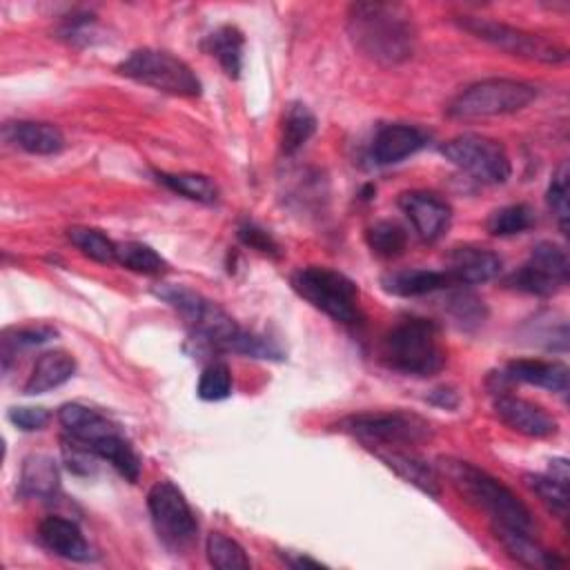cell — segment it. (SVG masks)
Instances as JSON below:
<instances>
[{
    "instance_id": "1",
    "label": "cell",
    "mask_w": 570,
    "mask_h": 570,
    "mask_svg": "<svg viewBox=\"0 0 570 570\" xmlns=\"http://www.w3.org/2000/svg\"><path fill=\"white\" fill-rule=\"evenodd\" d=\"M169 307H174L191 336L216 352H234L252 358H283L278 345L269 338L243 330L218 303L185 287V285H160L154 289Z\"/></svg>"
},
{
    "instance_id": "2",
    "label": "cell",
    "mask_w": 570,
    "mask_h": 570,
    "mask_svg": "<svg viewBox=\"0 0 570 570\" xmlns=\"http://www.w3.org/2000/svg\"><path fill=\"white\" fill-rule=\"evenodd\" d=\"M347 33L358 53L385 67L405 62L416 47L412 13L396 2L350 4Z\"/></svg>"
},
{
    "instance_id": "3",
    "label": "cell",
    "mask_w": 570,
    "mask_h": 570,
    "mask_svg": "<svg viewBox=\"0 0 570 570\" xmlns=\"http://www.w3.org/2000/svg\"><path fill=\"white\" fill-rule=\"evenodd\" d=\"M441 470L450 479V483L476 508L488 512L492 523L519 528V530H534V517L530 508L499 479L488 474L485 470L476 468L470 461L461 459H441Z\"/></svg>"
},
{
    "instance_id": "4",
    "label": "cell",
    "mask_w": 570,
    "mask_h": 570,
    "mask_svg": "<svg viewBox=\"0 0 570 570\" xmlns=\"http://www.w3.org/2000/svg\"><path fill=\"white\" fill-rule=\"evenodd\" d=\"M385 367L407 376H432L445 365V350L436 323L410 316L392 325L379 347Z\"/></svg>"
},
{
    "instance_id": "5",
    "label": "cell",
    "mask_w": 570,
    "mask_h": 570,
    "mask_svg": "<svg viewBox=\"0 0 570 570\" xmlns=\"http://www.w3.org/2000/svg\"><path fill=\"white\" fill-rule=\"evenodd\" d=\"M292 287L301 298L336 323L356 325L363 321L356 283L336 269L318 265L301 267L292 274Z\"/></svg>"
},
{
    "instance_id": "6",
    "label": "cell",
    "mask_w": 570,
    "mask_h": 570,
    "mask_svg": "<svg viewBox=\"0 0 570 570\" xmlns=\"http://www.w3.org/2000/svg\"><path fill=\"white\" fill-rule=\"evenodd\" d=\"M537 98V87L512 78H485L459 91L450 105L448 116L459 120L505 116L525 109Z\"/></svg>"
},
{
    "instance_id": "7",
    "label": "cell",
    "mask_w": 570,
    "mask_h": 570,
    "mask_svg": "<svg viewBox=\"0 0 570 570\" xmlns=\"http://www.w3.org/2000/svg\"><path fill=\"white\" fill-rule=\"evenodd\" d=\"M118 73L140 82L145 87H151L163 94L194 98L200 96V80L191 71V67L180 60L178 56L163 51V49H136L131 51L120 65Z\"/></svg>"
},
{
    "instance_id": "8",
    "label": "cell",
    "mask_w": 570,
    "mask_h": 570,
    "mask_svg": "<svg viewBox=\"0 0 570 570\" xmlns=\"http://www.w3.org/2000/svg\"><path fill=\"white\" fill-rule=\"evenodd\" d=\"M459 27L470 31L479 40H483L510 56H517V58L546 62V65H559V62H566V58H568V49L557 45L554 40H550L541 33H532V31L499 22V20L463 16L459 20Z\"/></svg>"
},
{
    "instance_id": "9",
    "label": "cell",
    "mask_w": 570,
    "mask_h": 570,
    "mask_svg": "<svg viewBox=\"0 0 570 570\" xmlns=\"http://www.w3.org/2000/svg\"><path fill=\"white\" fill-rule=\"evenodd\" d=\"M338 430L361 439L367 445H412L428 441L432 428L425 419L403 410L390 412H361L343 419Z\"/></svg>"
},
{
    "instance_id": "10",
    "label": "cell",
    "mask_w": 570,
    "mask_h": 570,
    "mask_svg": "<svg viewBox=\"0 0 570 570\" xmlns=\"http://www.w3.org/2000/svg\"><path fill=\"white\" fill-rule=\"evenodd\" d=\"M439 151L454 167L488 185H501L512 174L505 147L499 140L481 134H459L445 140Z\"/></svg>"
},
{
    "instance_id": "11",
    "label": "cell",
    "mask_w": 570,
    "mask_h": 570,
    "mask_svg": "<svg viewBox=\"0 0 570 570\" xmlns=\"http://www.w3.org/2000/svg\"><path fill=\"white\" fill-rule=\"evenodd\" d=\"M147 508L158 539L171 548H187L198 532L196 517L185 494L171 481H156L147 494Z\"/></svg>"
},
{
    "instance_id": "12",
    "label": "cell",
    "mask_w": 570,
    "mask_h": 570,
    "mask_svg": "<svg viewBox=\"0 0 570 570\" xmlns=\"http://www.w3.org/2000/svg\"><path fill=\"white\" fill-rule=\"evenodd\" d=\"M568 276L570 261L566 249L550 240H543L530 249L528 261L508 276L505 285L534 296H552L561 287H566Z\"/></svg>"
},
{
    "instance_id": "13",
    "label": "cell",
    "mask_w": 570,
    "mask_h": 570,
    "mask_svg": "<svg viewBox=\"0 0 570 570\" xmlns=\"http://www.w3.org/2000/svg\"><path fill=\"white\" fill-rule=\"evenodd\" d=\"M399 207L412 223L414 232L428 243L439 240L452 220L450 203L434 191H403L399 196Z\"/></svg>"
},
{
    "instance_id": "14",
    "label": "cell",
    "mask_w": 570,
    "mask_h": 570,
    "mask_svg": "<svg viewBox=\"0 0 570 570\" xmlns=\"http://www.w3.org/2000/svg\"><path fill=\"white\" fill-rule=\"evenodd\" d=\"M494 412L510 430L523 436L546 439V436H554L559 430L557 419L550 412H546L541 405L505 392H501L494 399Z\"/></svg>"
},
{
    "instance_id": "15",
    "label": "cell",
    "mask_w": 570,
    "mask_h": 570,
    "mask_svg": "<svg viewBox=\"0 0 570 570\" xmlns=\"http://www.w3.org/2000/svg\"><path fill=\"white\" fill-rule=\"evenodd\" d=\"M428 145V134L421 127L405 122L381 125L370 145V158L374 165H394L416 154Z\"/></svg>"
},
{
    "instance_id": "16",
    "label": "cell",
    "mask_w": 570,
    "mask_h": 570,
    "mask_svg": "<svg viewBox=\"0 0 570 570\" xmlns=\"http://www.w3.org/2000/svg\"><path fill=\"white\" fill-rule=\"evenodd\" d=\"M501 256L476 245H461L448 254V274L454 285H476L492 281L501 272Z\"/></svg>"
},
{
    "instance_id": "17",
    "label": "cell",
    "mask_w": 570,
    "mask_h": 570,
    "mask_svg": "<svg viewBox=\"0 0 570 570\" xmlns=\"http://www.w3.org/2000/svg\"><path fill=\"white\" fill-rule=\"evenodd\" d=\"M40 541L58 557L69 561H89L94 557L82 530L76 521L65 517H45L38 525Z\"/></svg>"
},
{
    "instance_id": "18",
    "label": "cell",
    "mask_w": 570,
    "mask_h": 570,
    "mask_svg": "<svg viewBox=\"0 0 570 570\" xmlns=\"http://www.w3.org/2000/svg\"><path fill=\"white\" fill-rule=\"evenodd\" d=\"M381 285L387 294L414 298V296H425V294H434V292L454 287V281L448 274V269L407 267V269H394V272L383 274Z\"/></svg>"
},
{
    "instance_id": "19",
    "label": "cell",
    "mask_w": 570,
    "mask_h": 570,
    "mask_svg": "<svg viewBox=\"0 0 570 570\" xmlns=\"http://www.w3.org/2000/svg\"><path fill=\"white\" fill-rule=\"evenodd\" d=\"M568 367L559 361H539V358H519L505 365L499 374L501 381L508 383H528L557 394L568 392Z\"/></svg>"
},
{
    "instance_id": "20",
    "label": "cell",
    "mask_w": 570,
    "mask_h": 570,
    "mask_svg": "<svg viewBox=\"0 0 570 570\" xmlns=\"http://www.w3.org/2000/svg\"><path fill=\"white\" fill-rule=\"evenodd\" d=\"M376 456L396 472L405 483H412L416 490H421L428 497L439 499L441 497V481L434 465H430L423 456L396 448L376 450Z\"/></svg>"
},
{
    "instance_id": "21",
    "label": "cell",
    "mask_w": 570,
    "mask_h": 570,
    "mask_svg": "<svg viewBox=\"0 0 570 570\" xmlns=\"http://www.w3.org/2000/svg\"><path fill=\"white\" fill-rule=\"evenodd\" d=\"M492 532L497 541L505 548V552L517 559L523 566L530 568H559L563 566V559H559L554 552L546 550L528 530L492 523Z\"/></svg>"
},
{
    "instance_id": "22",
    "label": "cell",
    "mask_w": 570,
    "mask_h": 570,
    "mask_svg": "<svg viewBox=\"0 0 570 570\" xmlns=\"http://www.w3.org/2000/svg\"><path fill=\"white\" fill-rule=\"evenodd\" d=\"M58 421L71 439L85 443L87 448L118 430V425H114L105 414L82 403H65L58 410Z\"/></svg>"
},
{
    "instance_id": "23",
    "label": "cell",
    "mask_w": 570,
    "mask_h": 570,
    "mask_svg": "<svg viewBox=\"0 0 570 570\" xmlns=\"http://www.w3.org/2000/svg\"><path fill=\"white\" fill-rule=\"evenodd\" d=\"M76 372V358L65 350H49L38 356L29 379L24 381V394H45L67 383Z\"/></svg>"
},
{
    "instance_id": "24",
    "label": "cell",
    "mask_w": 570,
    "mask_h": 570,
    "mask_svg": "<svg viewBox=\"0 0 570 570\" xmlns=\"http://www.w3.org/2000/svg\"><path fill=\"white\" fill-rule=\"evenodd\" d=\"M7 136L16 147L36 156H51L65 149V136L51 122H36V120L11 122L7 125Z\"/></svg>"
},
{
    "instance_id": "25",
    "label": "cell",
    "mask_w": 570,
    "mask_h": 570,
    "mask_svg": "<svg viewBox=\"0 0 570 570\" xmlns=\"http://www.w3.org/2000/svg\"><path fill=\"white\" fill-rule=\"evenodd\" d=\"M243 47L245 38L234 24H220L203 40L205 53L216 58L229 78H238L243 71Z\"/></svg>"
},
{
    "instance_id": "26",
    "label": "cell",
    "mask_w": 570,
    "mask_h": 570,
    "mask_svg": "<svg viewBox=\"0 0 570 570\" xmlns=\"http://www.w3.org/2000/svg\"><path fill=\"white\" fill-rule=\"evenodd\" d=\"M58 465L47 454H31L20 470V494L31 499H51L58 492Z\"/></svg>"
},
{
    "instance_id": "27",
    "label": "cell",
    "mask_w": 570,
    "mask_h": 570,
    "mask_svg": "<svg viewBox=\"0 0 570 570\" xmlns=\"http://www.w3.org/2000/svg\"><path fill=\"white\" fill-rule=\"evenodd\" d=\"M89 450H91L98 459L111 463L114 470H116L122 479H127V481H131V483L138 481L140 468H142V465H140V459H138L136 450L129 445V441L122 436L120 430L107 434L105 439H100L98 443H94Z\"/></svg>"
},
{
    "instance_id": "28",
    "label": "cell",
    "mask_w": 570,
    "mask_h": 570,
    "mask_svg": "<svg viewBox=\"0 0 570 570\" xmlns=\"http://www.w3.org/2000/svg\"><path fill=\"white\" fill-rule=\"evenodd\" d=\"M316 131V116L305 102H289L283 111L281 122V149L283 154H296Z\"/></svg>"
},
{
    "instance_id": "29",
    "label": "cell",
    "mask_w": 570,
    "mask_h": 570,
    "mask_svg": "<svg viewBox=\"0 0 570 570\" xmlns=\"http://www.w3.org/2000/svg\"><path fill=\"white\" fill-rule=\"evenodd\" d=\"M154 176L160 185H165L167 189H171L174 194H178L183 198H189V200H196L203 205H212L218 200V185L205 174L156 171Z\"/></svg>"
},
{
    "instance_id": "30",
    "label": "cell",
    "mask_w": 570,
    "mask_h": 570,
    "mask_svg": "<svg viewBox=\"0 0 570 570\" xmlns=\"http://www.w3.org/2000/svg\"><path fill=\"white\" fill-rule=\"evenodd\" d=\"M116 263L122 265L125 269L147 274V276H156V274H163L167 269V261L154 247H149L145 243H138V240L118 243Z\"/></svg>"
},
{
    "instance_id": "31",
    "label": "cell",
    "mask_w": 570,
    "mask_h": 570,
    "mask_svg": "<svg viewBox=\"0 0 570 570\" xmlns=\"http://www.w3.org/2000/svg\"><path fill=\"white\" fill-rule=\"evenodd\" d=\"M67 238L91 261L102 263V265H111L116 263V252H118V243H114L107 234H102L100 229L94 227H69L67 229Z\"/></svg>"
},
{
    "instance_id": "32",
    "label": "cell",
    "mask_w": 570,
    "mask_h": 570,
    "mask_svg": "<svg viewBox=\"0 0 570 570\" xmlns=\"http://www.w3.org/2000/svg\"><path fill=\"white\" fill-rule=\"evenodd\" d=\"M367 247L381 256V258H396L405 252L407 234L405 229L394 220H379L367 227L365 232Z\"/></svg>"
},
{
    "instance_id": "33",
    "label": "cell",
    "mask_w": 570,
    "mask_h": 570,
    "mask_svg": "<svg viewBox=\"0 0 570 570\" xmlns=\"http://www.w3.org/2000/svg\"><path fill=\"white\" fill-rule=\"evenodd\" d=\"M56 336V330L49 325H24V327H9L2 332V370H9L11 358L27 347L42 345Z\"/></svg>"
},
{
    "instance_id": "34",
    "label": "cell",
    "mask_w": 570,
    "mask_h": 570,
    "mask_svg": "<svg viewBox=\"0 0 570 570\" xmlns=\"http://www.w3.org/2000/svg\"><path fill=\"white\" fill-rule=\"evenodd\" d=\"M443 309L448 312V316L461 327V330H474L479 327L485 316H488V309L483 305V301L468 292V289H456L452 294H448L445 298V305Z\"/></svg>"
},
{
    "instance_id": "35",
    "label": "cell",
    "mask_w": 570,
    "mask_h": 570,
    "mask_svg": "<svg viewBox=\"0 0 570 570\" xmlns=\"http://www.w3.org/2000/svg\"><path fill=\"white\" fill-rule=\"evenodd\" d=\"M205 552L209 566L218 570H238V568H249V557L245 554L243 546L234 541L232 537L223 532H212L207 534L205 541Z\"/></svg>"
},
{
    "instance_id": "36",
    "label": "cell",
    "mask_w": 570,
    "mask_h": 570,
    "mask_svg": "<svg viewBox=\"0 0 570 570\" xmlns=\"http://www.w3.org/2000/svg\"><path fill=\"white\" fill-rule=\"evenodd\" d=\"M525 483L550 512L559 519L568 517V481L552 474H525Z\"/></svg>"
},
{
    "instance_id": "37",
    "label": "cell",
    "mask_w": 570,
    "mask_h": 570,
    "mask_svg": "<svg viewBox=\"0 0 570 570\" xmlns=\"http://www.w3.org/2000/svg\"><path fill=\"white\" fill-rule=\"evenodd\" d=\"M532 225H534V212L523 203L505 205V207L492 212L485 223V227L492 236H514V234L530 229Z\"/></svg>"
},
{
    "instance_id": "38",
    "label": "cell",
    "mask_w": 570,
    "mask_h": 570,
    "mask_svg": "<svg viewBox=\"0 0 570 570\" xmlns=\"http://www.w3.org/2000/svg\"><path fill=\"white\" fill-rule=\"evenodd\" d=\"M232 385H234V381H232L229 367L220 361H214L200 372L196 394L203 401H223L232 394Z\"/></svg>"
},
{
    "instance_id": "39",
    "label": "cell",
    "mask_w": 570,
    "mask_h": 570,
    "mask_svg": "<svg viewBox=\"0 0 570 570\" xmlns=\"http://www.w3.org/2000/svg\"><path fill=\"white\" fill-rule=\"evenodd\" d=\"M546 203L552 209V216L557 218L559 229L566 234L568 232V218H570V209H568V163H561L557 167V171L552 174V180H550L548 191H546Z\"/></svg>"
},
{
    "instance_id": "40",
    "label": "cell",
    "mask_w": 570,
    "mask_h": 570,
    "mask_svg": "<svg viewBox=\"0 0 570 570\" xmlns=\"http://www.w3.org/2000/svg\"><path fill=\"white\" fill-rule=\"evenodd\" d=\"M62 456H65V463L71 472L76 474H91L96 470V454L80 441L76 439H67L62 441Z\"/></svg>"
},
{
    "instance_id": "41",
    "label": "cell",
    "mask_w": 570,
    "mask_h": 570,
    "mask_svg": "<svg viewBox=\"0 0 570 570\" xmlns=\"http://www.w3.org/2000/svg\"><path fill=\"white\" fill-rule=\"evenodd\" d=\"M238 238H240L247 247H252V249H256V252H261V254H272V256L278 254V245H276V240L272 238V234L265 232L263 227H258L256 223H243V225L238 227Z\"/></svg>"
},
{
    "instance_id": "42",
    "label": "cell",
    "mask_w": 570,
    "mask_h": 570,
    "mask_svg": "<svg viewBox=\"0 0 570 570\" xmlns=\"http://www.w3.org/2000/svg\"><path fill=\"white\" fill-rule=\"evenodd\" d=\"M7 416L22 432L42 430L51 419V414L45 407H31V405L29 407H11Z\"/></svg>"
},
{
    "instance_id": "43",
    "label": "cell",
    "mask_w": 570,
    "mask_h": 570,
    "mask_svg": "<svg viewBox=\"0 0 570 570\" xmlns=\"http://www.w3.org/2000/svg\"><path fill=\"white\" fill-rule=\"evenodd\" d=\"M94 16L91 13H73V16H69L65 22H62V27H60V36L65 38V40H69V42H87L89 40V36H91V27H94Z\"/></svg>"
},
{
    "instance_id": "44",
    "label": "cell",
    "mask_w": 570,
    "mask_h": 570,
    "mask_svg": "<svg viewBox=\"0 0 570 570\" xmlns=\"http://www.w3.org/2000/svg\"><path fill=\"white\" fill-rule=\"evenodd\" d=\"M283 557V561L289 566V568H323L321 561L307 557V554H301V552H292V550H281L278 552Z\"/></svg>"
},
{
    "instance_id": "45",
    "label": "cell",
    "mask_w": 570,
    "mask_h": 570,
    "mask_svg": "<svg viewBox=\"0 0 570 570\" xmlns=\"http://www.w3.org/2000/svg\"><path fill=\"white\" fill-rule=\"evenodd\" d=\"M430 403L445 407V410H454L459 405V394L452 387H439L430 394Z\"/></svg>"
}]
</instances>
